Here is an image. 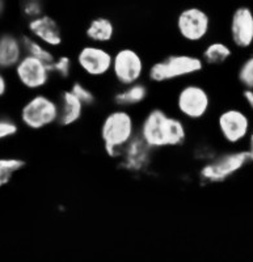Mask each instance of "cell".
I'll return each mask as SVG.
<instances>
[{
  "label": "cell",
  "mask_w": 253,
  "mask_h": 262,
  "mask_svg": "<svg viewBox=\"0 0 253 262\" xmlns=\"http://www.w3.org/2000/svg\"><path fill=\"white\" fill-rule=\"evenodd\" d=\"M46 12L45 0H20V15L25 21Z\"/></svg>",
  "instance_id": "obj_27"
},
{
  "label": "cell",
  "mask_w": 253,
  "mask_h": 262,
  "mask_svg": "<svg viewBox=\"0 0 253 262\" xmlns=\"http://www.w3.org/2000/svg\"><path fill=\"white\" fill-rule=\"evenodd\" d=\"M176 37L188 48H201L213 37L214 23L207 9L201 6H186L177 12L173 23Z\"/></svg>",
  "instance_id": "obj_7"
},
{
  "label": "cell",
  "mask_w": 253,
  "mask_h": 262,
  "mask_svg": "<svg viewBox=\"0 0 253 262\" xmlns=\"http://www.w3.org/2000/svg\"><path fill=\"white\" fill-rule=\"evenodd\" d=\"M17 119L21 127L28 131H44L53 126H58V97L48 91L29 93L18 105Z\"/></svg>",
  "instance_id": "obj_6"
},
{
  "label": "cell",
  "mask_w": 253,
  "mask_h": 262,
  "mask_svg": "<svg viewBox=\"0 0 253 262\" xmlns=\"http://www.w3.org/2000/svg\"><path fill=\"white\" fill-rule=\"evenodd\" d=\"M27 167V161L18 156H0V189L7 188L18 173Z\"/></svg>",
  "instance_id": "obj_21"
},
{
  "label": "cell",
  "mask_w": 253,
  "mask_h": 262,
  "mask_svg": "<svg viewBox=\"0 0 253 262\" xmlns=\"http://www.w3.org/2000/svg\"><path fill=\"white\" fill-rule=\"evenodd\" d=\"M206 66L200 53L177 50L163 55L149 64L146 80L151 85H176L202 75Z\"/></svg>",
  "instance_id": "obj_2"
},
{
  "label": "cell",
  "mask_w": 253,
  "mask_h": 262,
  "mask_svg": "<svg viewBox=\"0 0 253 262\" xmlns=\"http://www.w3.org/2000/svg\"><path fill=\"white\" fill-rule=\"evenodd\" d=\"M151 97V86L147 80L138 81L125 86H116L111 96L113 106L123 107L135 112L149 102Z\"/></svg>",
  "instance_id": "obj_15"
},
{
  "label": "cell",
  "mask_w": 253,
  "mask_h": 262,
  "mask_svg": "<svg viewBox=\"0 0 253 262\" xmlns=\"http://www.w3.org/2000/svg\"><path fill=\"white\" fill-rule=\"evenodd\" d=\"M244 148L247 149V152H248V156H249L250 164H253V127H252V131H250L249 137H248V139H247V143H245Z\"/></svg>",
  "instance_id": "obj_30"
},
{
  "label": "cell",
  "mask_w": 253,
  "mask_h": 262,
  "mask_svg": "<svg viewBox=\"0 0 253 262\" xmlns=\"http://www.w3.org/2000/svg\"><path fill=\"white\" fill-rule=\"evenodd\" d=\"M23 45H24L25 55L37 58V59L48 63V64H51L54 62L58 54L57 51L48 48L42 42L37 41L36 38H33L32 36L27 34V33H23Z\"/></svg>",
  "instance_id": "obj_23"
},
{
  "label": "cell",
  "mask_w": 253,
  "mask_h": 262,
  "mask_svg": "<svg viewBox=\"0 0 253 262\" xmlns=\"http://www.w3.org/2000/svg\"><path fill=\"white\" fill-rule=\"evenodd\" d=\"M59 101V121L58 126L63 128H72L83 121L86 116L87 107L83 102L79 100L69 86L63 88L57 95Z\"/></svg>",
  "instance_id": "obj_18"
},
{
  "label": "cell",
  "mask_w": 253,
  "mask_h": 262,
  "mask_svg": "<svg viewBox=\"0 0 253 262\" xmlns=\"http://www.w3.org/2000/svg\"><path fill=\"white\" fill-rule=\"evenodd\" d=\"M69 90L74 93L76 97L84 104V106L95 107L98 104V95L97 91L91 85V81L86 80L83 78H75L69 83Z\"/></svg>",
  "instance_id": "obj_22"
},
{
  "label": "cell",
  "mask_w": 253,
  "mask_h": 262,
  "mask_svg": "<svg viewBox=\"0 0 253 262\" xmlns=\"http://www.w3.org/2000/svg\"><path fill=\"white\" fill-rule=\"evenodd\" d=\"M16 90H20L25 95L41 91H48L54 81L50 64L42 60L24 55L11 72Z\"/></svg>",
  "instance_id": "obj_11"
},
{
  "label": "cell",
  "mask_w": 253,
  "mask_h": 262,
  "mask_svg": "<svg viewBox=\"0 0 253 262\" xmlns=\"http://www.w3.org/2000/svg\"><path fill=\"white\" fill-rule=\"evenodd\" d=\"M138 137L156 154L172 151L188 144L192 126L170 107L155 105L138 118Z\"/></svg>",
  "instance_id": "obj_1"
},
{
  "label": "cell",
  "mask_w": 253,
  "mask_h": 262,
  "mask_svg": "<svg viewBox=\"0 0 253 262\" xmlns=\"http://www.w3.org/2000/svg\"><path fill=\"white\" fill-rule=\"evenodd\" d=\"M235 79L241 90L253 91V51H249L236 67Z\"/></svg>",
  "instance_id": "obj_25"
},
{
  "label": "cell",
  "mask_w": 253,
  "mask_h": 262,
  "mask_svg": "<svg viewBox=\"0 0 253 262\" xmlns=\"http://www.w3.org/2000/svg\"><path fill=\"white\" fill-rule=\"evenodd\" d=\"M253 127V117L243 105L222 107L213 117L217 142L224 148L244 147Z\"/></svg>",
  "instance_id": "obj_5"
},
{
  "label": "cell",
  "mask_w": 253,
  "mask_h": 262,
  "mask_svg": "<svg viewBox=\"0 0 253 262\" xmlns=\"http://www.w3.org/2000/svg\"><path fill=\"white\" fill-rule=\"evenodd\" d=\"M236 49L227 38L212 37L200 48V55L206 67L221 69L234 59Z\"/></svg>",
  "instance_id": "obj_17"
},
{
  "label": "cell",
  "mask_w": 253,
  "mask_h": 262,
  "mask_svg": "<svg viewBox=\"0 0 253 262\" xmlns=\"http://www.w3.org/2000/svg\"><path fill=\"white\" fill-rule=\"evenodd\" d=\"M221 144L218 142H208V140H202L198 143L194 144L193 149H192V158L196 164H198V167L202 164L207 163L212 160L214 156H217L221 151Z\"/></svg>",
  "instance_id": "obj_24"
},
{
  "label": "cell",
  "mask_w": 253,
  "mask_h": 262,
  "mask_svg": "<svg viewBox=\"0 0 253 262\" xmlns=\"http://www.w3.org/2000/svg\"><path fill=\"white\" fill-rule=\"evenodd\" d=\"M227 39L236 51H252L253 9L249 6L234 8L227 23Z\"/></svg>",
  "instance_id": "obj_12"
},
{
  "label": "cell",
  "mask_w": 253,
  "mask_h": 262,
  "mask_svg": "<svg viewBox=\"0 0 253 262\" xmlns=\"http://www.w3.org/2000/svg\"><path fill=\"white\" fill-rule=\"evenodd\" d=\"M83 36L86 42L111 48L118 38V27L109 16L98 15L90 18L84 25Z\"/></svg>",
  "instance_id": "obj_16"
},
{
  "label": "cell",
  "mask_w": 253,
  "mask_h": 262,
  "mask_svg": "<svg viewBox=\"0 0 253 262\" xmlns=\"http://www.w3.org/2000/svg\"><path fill=\"white\" fill-rule=\"evenodd\" d=\"M13 88H15V84H13L12 78H11V74L0 70V102L4 101L7 97H9Z\"/></svg>",
  "instance_id": "obj_28"
},
{
  "label": "cell",
  "mask_w": 253,
  "mask_h": 262,
  "mask_svg": "<svg viewBox=\"0 0 253 262\" xmlns=\"http://www.w3.org/2000/svg\"><path fill=\"white\" fill-rule=\"evenodd\" d=\"M8 11V2L7 0H0V20L6 16Z\"/></svg>",
  "instance_id": "obj_31"
},
{
  "label": "cell",
  "mask_w": 253,
  "mask_h": 262,
  "mask_svg": "<svg viewBox=\"0 0 253 262\" xmlns=\"http://www.w3.org/2000/svg\"><path fill=\"white\" fill-rule=\"evenodd\" d=\"M248 165H250V160L244 147L223 148L212 160L198 167L197 179L203 185L224 184Z\"/></svg>",
  "instance_id": "obj_8"
},
{
  "label": "cell",
  "mask_w": 253,
  "mask_h": 262,
  "mask_svg": "<svg viewBox=\"0 0 253 262\" xmlns=\"http://www.w3.org/2000/svg\"><path fill=\"white\" fill-rule=\"evenodd\" d=\"M240 97H241V102H243V106H244L253 117V91L241 90Z\"/></svg>",
  "instance_id": "obj_29"
},
{
  "label": "cell",
  "mask_w": 253,
  "mask_h": 262,
  "mask_svg": "<svg viewBox=\"0 0 253 262\" xmlns=\"http://www.w3.org/2000/svg\"><path fill=\"white\" fill-rule=\"evenodd\" d=\"M138 135V117L133 111L113 106L102 116L98 126V139L102 151L112 160L117 161L123 149Z\"/></svg>",
  "instance_id": "obj_4"
},
{
  "label": "cell",
  "mask_w": 253,
  "mask_h": 262,
  "mask_svg": "<svg viewBox=\"0 0 253 262\" xmlns=\"http://www.w3.org/2000/svg\"><path fill=\"white\" fill-rule=\"evenodd\" d=\"M25 55L23 34L3 30L0 32V70L11 74Z\"/></svg>",
  "instance_id": "obj_19"
},
{
  "label": "cell",
  "mask_w": 253,
  "mask_h": 262,
  "mask_svg": "<svg viewBox=\"0 0 253 262\" xmlns=\"http://www.w3.org/2000/svg\"><path fill=\"white\" fill-rule=\"evenodd\" d=\"M149 63L134 46H118L113 50L111 80L116 86H125L146 79Z\"/></svg>",
  "instance_id": "obj_10"
},
{
  "label": "cell",
  "mask_w": 253,
  "mask_h": 262,
  "mask_svg": "<svg viewBox=\"0 0 253 262\" xmlns=\"http://www.w3.org/2000/svg\"><path fill=\"white\" fill-rule=\"evenodd\" d=\"M154 149L150 148L139 137H135L123 149L122 155L116 161L118 168L131 176H144L151 170L155 161Z\"/></svg>",
  "instance_id": "obj_13"
},
{
  "label": "cell",
  "mask_w": 253,
  "mask_h": 262,
  "mask_svg": "<svg viewBox=\"0 0 253 262\" xmlns=\"http://www.w3.org/2000/svg\"><path fill=\"white\" fill-rule=\"evenodd\" d=\"M50 69L53 72L54 80L62 81V83H70L78 75L74 55L66 53V51H59L57 54L54 62L50 64Z\"/></svg>",
  "instance_id": "obj_20"
},
{
  "label": "cell",
  "mask_w": 253,
  "mask_h": 262,
  "mask_svg": "<svg viewBox=\"0 0 253 262\" xmlns=\"http://www.w3.org/2000/svg\"><path fill=\"white\" fill-rule=\"evenodd\" d=\"M76 72L88 81H102L111 79L113 64V49L84 42L74 54Z\"/></svg>",
  "instance_id": "obj_9"
},
{
  "label": "cell",
  "mask_w": 253,
  "mask_h": 262,
  "mask_svg": "<svg viewBox=\"0 0 253 262\" xmlns=\"http://www.w3.org/2000/svg\"><path fill=\"white\" fill-rule=\"evenodd\" d=\"M25 33L42 42L48 48L59 53L66 43V34L63 27L50 13L45 12L38 17L30 18L25 24Z\"/></svg>",
  "instance_id": "obj_14"
},
{
  "label": "cell",
  "mask_w": 253,
  "mask_h": 262,
  "mask_svg": "<svg viewBox=\"0 0 253 262\" xmlns=\"http://www.w3.org/2000/svg\"><path fill=\"white\" fill-rule=\"evenodd\" d=\"M21 131L17 117L0 114V144L15 139Z\"/></svg>",
  "instance_id": "obj_26"
},
{
  "label": "cell",
  "mask_w": 253,
  "mask_h": 262,
  "mask_svg": "<svg viewBox=\"0 0 253 262\" xmlns=\"http://www.w3.org/2000/svg\"><path fill=\"white\" fill-rule=\"evenodd\" d=\"M171 111L193 126L205 122L214 114V97L208 86L197 79L176 84Z\"/></svg>",
  "instance_id": "obj_3"
},
{
  "label": "cell",
  "mask_w": 253,
  "mask_h": 262,
  "mask_svg": "<svg viewBox=\"0 0 253 262\" xmlns=\"http://www.w3.org/2000/svg\"><path fill=\"white\" fill-rule=\"evenodd\" d=\"M252 51H253V49H252Z\"/></svg>",
  "instance_id": "obj_32"
}]
</instances>
